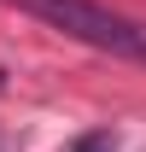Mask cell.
Returning a JSON list of instances; mask_svg holds the SVG:
<instances>
[{
  "label": "cell",
  "mask_w": 146,
  "mask_h": 152,
  "mask_svg": "<svg viewBox=\"0 0 146 152\" xmlns=\"http://www.w3.org/2000/svg\"><path fill=\"white\" fill-rule=\"evenodd\" d=\"M12 6L35 12L41 23H53V29H64V35L88 41V47H99V53H123V58H140V23L117 18V12L93 6V0H12Z\"/></svg>",
  "instance_id": "cell-1"
},
{
  "label": "cell",
  "mask_w": 146,
  "mask_h": 152,
  "mask_svg": "<svg viewBox=\"0 0 146 152\" xmlns=\"http://www.w3.org/2000/svg\"><path fill=\"white\" fill-rule=\"evenodd\" d=\"M76 152H123V146H117V134L93 129V134H82V140H76Z\"/></svg>",
  "instance_id": "cell-2"
}]
</instances>
